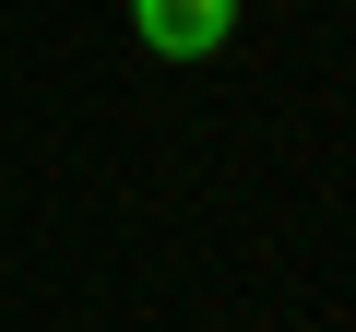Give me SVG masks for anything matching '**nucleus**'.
I'll use <instances>...</instances> for the list:
<instances>
[{
	"mask_svg": "<svg viewBox=\"0 0 356 332\" xmlns=\"http://www.w3.org/2000/svg\"><path fill=\"white\" fill-rule=\"evenodd\" d=\"M131 36L154 60H214L238 36V0H131Z\"/></svg>",
	"mask_w": 356,
	"mask_h": 332,
	"instance_id": "1",
	"label": "nucleus"
}]
</instances>
